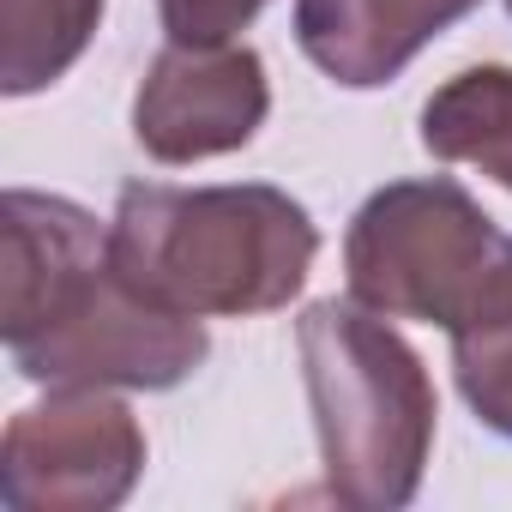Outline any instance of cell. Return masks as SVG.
<instances>
[{
    "label": "cell",
    "instance_id": "6da1fadb",
    "mask_svg": "<svg viewBox=\"0 0 512 512\" xmlns=\"http://www.w3.org/2000/svg\"><path fill=\"white\" fill-rule=\"evenodd\" d=\"M0 241V338L25 380L169 392L205 362V326L121 278L109 229L85 205L13 187Z\"/></svg>",
    "mask_w": 512,
    "mask_h": 512
},
{
    "label": "cell",
    "instance_id": "7a4b0ae2",
    "mask_svg": "<svg viewBox=\"0 0 512 512\" xmlns=\"http://www.w3.org/2000/svg\"><path fill=\"white\" fill-rule=\"evenodd\" d=\"M121 278L187 320H241L284 308L320 253L308 205L284 187H163L133 181L109 217Z\"/></svg>",
    "mask_w": 512,
    "mask_h": 512
},
{
    "label": "cell",
    "instance_id": "3957f363",
    "mask_svg": "<svg viewBox=\"0 0 512 512\" xmlns=\"http://www.w3.org/2000/svg\"><path fill=\"white\" fill-rule=\"evenodd\" d=\"M296 350L326 488L362 512L410 506L440 416L422 356L362 302H314L296 320Z\"/></svg>",
    "mask_w": 512,
    "mask_h": 512
},
{
    "label": "cell",
    "instance_id": "277c9868",
    "mask_svg": "<svg viewBox=\"0 0 512 512\" xmlns=\"http://www.w3.org/2000/svg\"><path fill=\"white\" fill-rule=\"evenodd\" d=\"M500 253L488 211L446 175L392 181L368 193L344 235L350 302L386 320L458 326Z\"/></svg>",
    "mask_w": 512,
    "mask_h": 512
},
{
    "label": "cell",
    "instance_id": "5b68a950",
    "mask_svg": "<svg viewBox=\"0 0 512 512\" xmlns=\"http://www.w3.org/2000/svg\"><path fill=\"white\" fill-rule=\"evenodd\" d=\"M145 470L139 416L109 386H61L0 440V500L13 512H109Z\"/></svg>",
    "mask_w": 512,
    "mask_h": 512
},
{
    "label": "cell",
    "instance_id": "8992f818",
    "mask_svg": "<svg viewBox=\"0 0 512 512\" xmlns=\"http://www.w3.org/2000/svg\"><path fill=\"white\" fill-rule=\"evenodd\" d=\"M266 109V61L247 43H169L133 97V139L157 163H205L241 151Z\"/></svg>",
    "mask_w": 512,
    "mask_h": 512
},
{
    "label": "cell",
    "instance_id": "52a82bcc",
    "mask_svg": "<svg viewBox=\"0 0 512 512\" xmlns=\"http://www.w3.org/2000/svg\"><path fill=\"white\" fill-rule=\"evenodd\" d=\"M476 7L482 0H296V43L332 85L374 91Z\"/></svg>",
    "mask_w": 512,
    "mask_h": 512
},
{
    "label": "cell",
    "instance_id": "ba28073f",
    "mask_svg": "<svg viewBox=\"0 0 512 512\" xmlns=\"http://www.w3.org/2000/svg\"><path fill=\"white\" fill-rule=\"evenodd\" d=\"M422 145L440 163H476L512 193V67H464L422 103Z\"/></svg>",
    "mask_w": 512,
    "mask_h": 512
},
{
    "label": "cell",
    "instance_id": "9c48e42d",
    "mask_svg": "<svg viewBox=\"0 0 512 512\" xmlns=\"http://www.w3.org/2000/svg\"><path fill=\"white\" fill-rule=\"evenodd\" d=\"M452 374L476 422L512 440V241H500L482 290L452 326Z\"/></svg>",
    "mask_w": 512,
    "mask_h": 512
},
{
    "label": "cell",
    "instance_id": "30bf717a",
    "mask_svg": "<svg viewBox=\"0 0 512 512\" xmlns=\"http://www.w3.org/2000/svg\"><path fill=\"white\" fill-rule=\"evenodd\" d=\"M103 0H0V91L31 97L55 85L97 37Z\"/></svg>",
    "mask_w": 512,
    "mask_h": 512
},
{
    "label": "cell",
    "instance_id": "8fae6325",
    "mask_svg": "<svg viewBox=\"0 0 512 512\" xmlns=\"http://www.w3.org/2000/svg\"><path fill=\"white\" fill-rule=\"evenodd\" d=\"M266 0H157L169 43H235Z\"/></svg>",
    "mask_w": 512,
    "mask_h": 512
},
{
    "label": "cell",
    "instance_id": "7c38bea8",
    "mask_svg": "<svg viewBox=\"0 0 512 512\" xmlns=\"http://www.w3.org/2000/svg\"><path fill=\"white\" fill-rule=\"evenodd\" d=\"M506 7H512V0H506Z\"/></svg>",
    "mask_w": 512,
    "mask_h": 512
}]
</instances>
